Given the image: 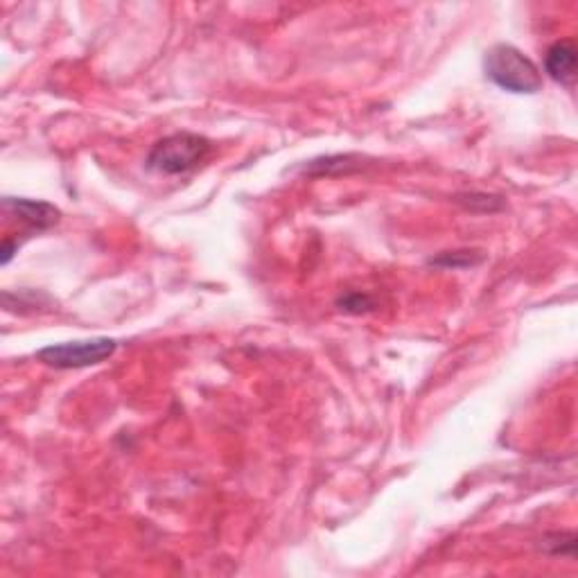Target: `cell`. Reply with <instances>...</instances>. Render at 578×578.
Wrapping results in <instances>:
<instances>
[{
  "label": "cell",
  "mask_w": 578,
  "mask_h": 578,
  "mask_svg": "<svg viewBox=\"0 0 578 578\" xmlns=\"http://www.w3.org/2000/svg\"><path fill=\"white\" fill-rule=\"evenodd\" d=\"M486 77L499 89L533 95L542 89V73L533 61L511 43H497L486 52L484 59Z\"/></svg>",
  "instance_id": "obj_1"
},
{
  "label": "cell",
  "mask_w": 578,
  "mask_h": 578,
  "mask_svg": "<svg viewBox=\"0 0 578 578\" xmlns=\"http://www.w3.org/2000/svg\"><path fill=\"white\" fill-rule=\"evenodd\" d=\"M210 152H213V143L208 138L190 134V131H179V134L156 140L147 154L145 165L147 170L165 174V177H179V174H188L199 168Z\"/></svg>",
  "instance_id": "obj_2"
},
{
  "label": "cell",
  "mask_w": 578,
  "mask_h": 578,
  "mask_svg": "<svg viewBox=\"0 0 578 578\" xmlns=\"http://www.w3.org/2000/svg\"><path fill=\"white\" fill-rule=\"evenodd\" d=\"M118 341L109 337L84 339V341H66V344H52L41 348L37 353L39 362L52 369L70 371V369H86V366L102 364L116 353Z\"/></svg>",
  "instance_id": "obj_3"
},
{
  "label": "cell",
  "mask_w": 578,
  "mask_h": 578,
  "mask_svg": "<svg viewBox=\"0 0 578 578\" xmlns=\"http://www.w3.org/2000/svg\"><path fill=\"white\" fill-rule=\"evenodd\" d=\"M3 210L28 226L30 231H48L59 222V208H55L48 201H34V199H14L5 197L3 199Z\"/></svg>",
  "instance_id": "obj_4"
},
{
  "label": "cell",
  "mask_w": 578,
  "mask_h": 578,
  "mask_svg": "<svg viewBox=\"0 0 578 578\" xmlns=\"http://www.w3.org/2000/svg\"><path fill=\"white\" fill-rule=\"evenodd\" d=\"M545 70L554 82L574 84L576 80V43L572 39H560L547 50Z\"/></svg>",
  "instance_id": "obj_5"
},
{
  "label": "cell",
  "mask_w": 578,
  "mask_h": 578,
  "mask_svg": "<svg viewBox=\"0 0 578 578\" xmlns=\"http://www.w3.org/2000/svg\"><path fill=\"white\" fill-rule=\"evenodd\" d=\"M362 156L359 154H337L314 159L308 165H303V172L310 177H335V174H350L362 168Z\"/></svg>",
  "instance_id": "obj_6"
},
{
  "label": "cell",
  "mask_w": 578,
  "mask_h": 578,
  "mask_svg": "<svg viewBox=\"0 0 578 578\" xmlns=\"http://www.w3.org/2000/svg\"><path fill=\"white\" fill-rule=\"evenodd\" d=\"M481 260H484V256H477L475 251H454V253H443L441 258H432L429 262L436 267L463 269V267H475Z\"/></svg>",
  "instance_id": "obj_7"
},
{
  "label": "cell",
  "mask_w": 578,
  "mask_h": 578,
  "mask_svg": "<svg viewBox=\"0 0 578 578\" xmlns=\"http://www.w3.org/2000/svg\"><path fill=\"white\" fill-rule=\"evenodd\" d=\"M339 305L344 312L362 314L373 308V301H371V296H366V294H348L344 296V299H339Z\"/></svg>",
  "instance_id": "obj_8"
}]
</instances>
